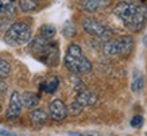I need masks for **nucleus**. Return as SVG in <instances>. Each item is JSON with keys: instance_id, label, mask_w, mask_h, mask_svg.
Masks as SVG:
<instances>
[{"instance_id": "1", "label": "nucleus", "mask_w": 147, "mask_h": 136, "mask_svg": "<svg viewBox=\"0 0 147 136\" xmlns=\"http://www.w3.org/2000/svg\"><path fill=\"white\" fill-rule=\"evenodd\" d=\"M30 51L36 59L43 62L45 65L54 67L59 62V48L58 43L53 40H46L42 36H35L30 40Z\"/></svg>"}, {"instance_id": "2", "label": "nucleus", "mask_w": 147, "mask_h": 136, "mask_svg": "<svg viewBox=\"0 0 147 136\" xmlns=\"http://www.w3.org/2000/svg\"><path fill=\"white\" fill-rule=\"evenodd\" d=\"M63 63L65 67L73 74H88L93 70L92 62L85 57L81 46H78L77 43L69 44L63 58Z\"/></svg>"}, {"instance_id": "3", "label": "nucleus", "mask_w": 147, "mask_h": 136, "mask_svg": "<svg viewBox=\"0 0 147 136\" xmlns=\"http://www.w3.org/2000/svg\"><path fill=\"white\" fill-rule=\"evenodd\" d=\"M31 38V27L27 22H23V20H18V22L12 23L4 34L5 43L9 46H23V44L28 43Z\"/></svg>"}, {"instance_id": "4", "label": "nucleus", "mask_w": 147, "mask_h": 136, "mask_svg": "<svg viewBox=\"0 0 147 136\" xmlns=\"http://www.w3.org/2000/svg\"><path fill=\"white\" fill-rule=\"evenodd\" d=\"M81 26L86 34L96 36V38H108V36L113 35V31L111 28H108L105 24H102L97 19L90 18V16H85L81 22Z\"/></svg>"}, {"instance_id": "5", "label": "nucleus", "mask_w": 147, "mask_h": 136, "mask_svg": "<svg viewBox=\"0 0 147 136\" xmlns=\"http://www.w3.org/2000/svg\"><path fill=\"white\" fill-rule=\"evenodd\" d=\"M135 11H136V4L134 3H128V1H120L113 7V15L119 19L124 27L129 30L132 19H134Z\"/></svg>"}, {"instance_id": "6", "label": "nucleus", "mask_w": 147, "mask_h": 136, "mask_svg": "<svg viewBox=\"0 0 147 136\" xmlns=\"http://www.w3.org/2000/svg\"><path fill=\"white\" fill-rule=\"evenodd\" d=\"M147 24V4H136V11H135L134 19L131 23L129 30L139 32L142 31Z\"/></svg>"}, {"instance_id": "7", "label": "nucleus", "mask_w": 147, "mask_h": 136, "mask_svg": "<svg viewBox=\"0 0 147 136\" xmlns=\"http://www.w3.org/2000/svg\"><path fill=\"white\" fill-rule=\"evenodd\" d=\"M22 98H20V93L18 90H13L9 96V104L8 108L5 110V117L9 118V120H13L16 118L22 112Z\"/></svg>"}, {"instance_id": "8", "label": "nucleus", "mask_w": 147, "mask_h": 136, "mask_svg": "<svg viewBox=\"0 0 147 136\" xmlns=\"http://www.w3.org/2000/svg\"><path fill=\"white\" fill-rule=\"evenodd\" d=\"M49 114L54 121H63L67 116V108L61 98H54L49 104Z\"/></svg>"}, {"instance_id": "9", "label": "nucleus", "mask_w": 147, "mask_h": 136, "mask_svg": "<svg viewBox=\"0 0 147 136\" xmlns=\"http://www.w3.org/2000/svg\"><path fill=\"white\" fill-rule=\"evenodd\" d=\"M97 100H98L97 94L92 92V90H88V89H82L81 92L77 93L76 96V101L82 106H92L97 102Z\"/></svg>"}, {"instance_id": "10", "label": "nucleus", "mask_w": 147, "mask_h": 136, "mask_svg": "<svg viewBox=\"0 0 147 136\" xmlns=\"http://www.w3.org/2000/svg\"><path fill=\"white\" fill-rule=\"evenodd\" d=\"M28 117H30V121L34 127H42V125H45L46 121H47V113H46L43 109H40V108H34V109L30 112L28 114Z\"/></svg>"}, {"instance_id": "11", "label": "nucleus", "mask_w": 147, "mask_h": 136, "mask_svg": "<svg viewBox=\"0 0 147 136\" xmlns=\"http://www.w3.org/2000/svg\"><path fill=\"white\" fill-rule=\"evenodd\" d=\"M102 53L107 57H116L120 55V46H119V39L117 38H111L104 42L102 44Z\"/></svg>"}, {"instance_id": "12", "label": "nucleus", "mask_w": 147, "mask_h": 136, "mask_svg": "<svg viewBox=\"0 0 147 136\" xmlns=\"http://www.w3.org/2000/svg\"><path fill=\"white\" fill-rule=\"evenodd\" d=\"M16 13V0H0V16L12 18Z\"/></svg>"}, {"instance_id": "13", "label": "nucleus", "mask_w": 147, "mask_h": 136, "mask_svg": "<svg viewBox=\"0 0 147 136\" xmlns=\"http://www.w3.org/2000/svg\"><path fill=\"white\" fill-rule=\"evenodd\" d=\"M119 39V46H120V55L121 57H129L132 50H134V39L129 35H123Z\"/></svg>"}, {"instance_id": "14", "label": "nucleus", "mask_w": 147, "mask_h": 136, "mask_svg": "<svg viewBox=\"0 0 147 136\" xmlns=\"http://www.w3.org/2000/svg\"><path fill=\"white\" fill-rule=\"evenodd\" d=\"M20 98H22V105L27 109H34L39 104V96L36 93L24 92L23 94H20Z\"/></svg>"}, {"instance_id": "15", "label": "nucleus", "mask_w": 147, "mask_h": 136, "mask_svg": "<svg viewBox=\"0 0 147 136\" xmlns=\"http://www.w3.org/2000/svg\"><path fill=\"white\" fill-rule=\"evenodd\" d=\"M144 88V75L142 71H139L138 69H135L132 73V82H131V90L134 93L142 92Z\"/></svg>"}, {"instance_id": "16", "label": "nucleus", "mask_w": 147, "mask_h": 136, "mask_svg": "<svg viewBox=\"0 0 147 136\" xmlns=\"http://www.w3.org/2000/svg\"><path fill=\"white\" fill-rule=\"evenodd\" d=\"M58 86H59V79H58L57 77H51L49 81L40 83L39 88H40V90H43V92L49 93V94H53L58 89Z\"/></svg>"}, {"instance_id": "17", "label": "nucleus", "mask_w": 147, "mask_h": 136, "mask_svg": "<svg viewBox=\"0 0 147 136\" xmlns=\"http://www.w3.org/2000/svg\"><path fill=\"white\" fill-rule=\"evenodd\" d=\"M55 34H57V30L51 24H43L39 28V36H42L46 40H53Z\"/></svg>"}, {"instance_id": "18", "label": "nucleus", "mask_w": 147, "mask_h": 136, "mask_svg": "<svg viewBox=\"0 0 147 136\" xmlns=\"http://www.w3.org/2000/svg\"><path fill=\"white\" fill-rule=\"evenodd\" d=\"M18 4L23 12H32L38 8V0H19Z\"/></svg>"}, {"instance_id": "19", "label": "nucleus", "mask_w": 147, "mask_h": 136, "mask_svg": "<svg viewBox=\"0 0 147 136\" xmlns=\"http://www.w3.org/2000/svg\"><path fill=\"white\" fill-rule=\"evenodd\" d=\"M80 7L84 9L85 12H94L98 9V5L96 0H81Z\"/></svg>"}, {"instance_id": "20", "label": "nucleus", "mask_w": 147, "mask_h": 136, "mask_svg": "<svg viewBox=\"0 0 147 136\" xmlns=\"http://www.w3.org/2000/svg\"><path fill=\"white\" fill-rule=\"evenodd\" d=\"M9 73H11V65H9V62L0 58V81L7 78L9 75Z\"/></svg>"}, {"instance_id": "21", "label": "nucleus", "mask_w": 147, "mask_h": 136, "mask_svg": "<svg viewBox=\"0 0 147 136\" xmlns=\"http://www.w3.org/2000/svg\"><path fill=\"white\" fill-rule=\"evenodd\" d=\"M82 109H84V106L81 105V104H78L77 101H73L70 105L67 106V113L77 116V114H80L81 112H82Z\"/></svg>"}, {"instance_id": "22", "label": "nucleus", "mask_w": 147, "mask_h": 136, "mask_svg": "<svg viewBox=\"0 0 147 136\" xmlns=\"http://www.w3.org/2000/svg\"><path fill=\"white\" fill-rule=\"evenodd\" d=\"M62 34L66 36V38H71V36H74V34H76V28H74V26H73L70 22H66L65 26H63Z\"/></svg>"}, {"instance_id": "23", "label": "nucleus", "mask_w": 147, "mask_h": 136, "mask_svg": "<svg viewBox=\"0 0 147 136\" xmlns=\"http://www.w3.org/2000/svg\"><path fill=\"white\" fill-rule=\"evenodd\" d=\"M143 123H144V118L140 114H136V116H134L131 118V127L134 128H140L143 125Z\"/></svg>"}, {"instance_id": "24", "label": "nucleus", "mask_w": 147, "mask_h": 136, "mask_svg": "<svg viewBox=\"0 0 147 136\" xmlns=\"http://www.w3.org/2000/svg\"><path fill=\"white\" fill-rule=\"evenodd\" d=\"M69 136H100L97 132H69Z\"/></svg>"}, {"instance_id": "25", "label": "nucleus", "mask_w": 147, "mask_h": 136, "mask_svg": "<svg viewBox=\"0 0 147 136\" xmlns=\"http://www.w3.org/2000/svg\"><path fill=\"white\" fill-rule=\"evenodd\" d=\"M112 0H96V3H97L98 8H104V7H108V5L111 4Z\"/></svg>"}, {"instance_id": "26", "label": "nucleus", "mask_w": 147, "mask_h": 136, "mask_svg": "<svg viewBox=\"0 0 147 136\" xmlns=\"http://www.w3.org/2000/svg\"><path fill=\"white\" fill-rule=\"evenodd\" d=\"M7 89H8L7 83H5L4 81H0V97H3L5 93H7Z\"/></svg>"}, {"instance_id": "27", "label": "nucleus", "mask_w": 147, "mask_h": 136, "mask_svg": "<svg viewBox=\"0 0 147 136\" xmlns=\"http://www.w3.org/2000/svg\"><path fill=\"white\" fill-rule=\"evenodd\" d=\"M0 135H1V136H15L12 132L5 131V129H0Z\"/></svg>"}, {"instance_id": "28", "label": "nucleus", "mask_w": 147, "mask_h": 136, "mask_svg": "<svg viewBox=\"0 0 147 136\" xmlns=\"http://www.w3.org/2000/svg\"><path fill=\"white\" fill-rule=\"evenodd\" d=\"M0 109H1V106H0Z\"/></svg>"}]
</instances>
